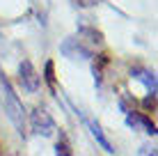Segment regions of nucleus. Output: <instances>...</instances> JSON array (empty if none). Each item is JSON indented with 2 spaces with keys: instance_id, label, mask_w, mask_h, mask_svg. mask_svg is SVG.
<instances>
[{
  "instance_id": "nucleus-1",
  "label": "nucleus",
  "mask_w": 158,
  "mask_h": 156,
  "mask_svg": "<svg viewBox=\"0 0 158 156\" xmlns=\"http://www.w3.org/2000/svg\"><path fill=\"white\" fill-rule=\"evenodd\" d=\"M0 90H2V103H5V112H7L9 122H12L14 129L23 136V129H25V108H23V103H21L19 94L14 92L9 78L2 74V69H0Z\"/></svg>"
},
{
  "instance_id": "nucleus-2",
  "label": "nucleus",
  "mask_w": 158,
  "mask_h": 156,
  "mask_svg": "<svg viewBox=\"0 0 158 156\" xmlns=\"http://www.w3.org/2000/svg\"><path fill=\"white\" fill-rule=\"evenodd\" d=\"M30 126H32V131L39 133V136H53V131H55V122H53L51 112L44 108V106H37V108L32 110Z\"/></svg>"
},
{
  "instance_id": "nucleus-3",
  "label": "nucleus",
  "mask_w": 158,
  "mask_h": 156,
  "mask_svg": "<svg viewBox=\"0 0 158 156\" xmlns=\"http://www.w3.org/2000/svg\"><path fill=\"white\" fill-rule=\"evenodd\" d=\"M19 80H21V85H23V90H25V92H30V94H35L37 90H39L41 76L37 74V69L32 67L30 60H23L19 64Z\"/></svg>"
},
{
  "instance_id": "nucleus-4",
  "label": "nucleus",
  "mask_w": 158,
  "mask_h": 156,
  "mask_svg": "<svg viewBox=\"0 0 158 156\" xmlns=\"http://www.w3.org/2000/svg\"><path fill=\"white\" fill-rule=\"evenodd\" d=\"M126 122L133 129H142V131L149 133V136H156V124L144 115V112H133V110L126 112Z\"/></svg>"
},
{
  "instance_id": "nucleus-5",
  "label": "nucleus",
  "mask_w": 158,
  "mask_h": 156,
  "mask_svg": "<svg viewBox=\"0 0 158 156\" xmlns=\"http://www.w3.org/2000/svg\"><path fill=\"white\" fill-rule=\"evenodd\" d=\"M85 124L89 126V131H92V136H94V140L101 145L103 149H106L108 154H115V147L110 145V140L106 138V133H103V129H101V124L99 122H94V120H85Z\"/></svg>"
},
{
  "instance_id": "nucleus-6",
  "label": "nucleus",
  "mask_w": 158,
  "mask_h": 156,
  "mask_svg": "<svg viewBox=\"0 0 158 156\" xmlns=\"http://www.w3.org/2000/svg\"><path fill=\"white\" fill-rule=\"evenodd\" d=\"M131 74H133L138 80H142V83L147 85L149 94H156V78H154V74H151V71H147V69H133Z\"/></svg>"
},
{
  "instance_id": "nucleus-7",
  "label": "nucleus",
  "mask_w": 158,
  "mask_h": 156,
  "mask_svg": "<svg viewBox=\"0 0 158 156\" xmlns=\"http://www.w3.org/2000/svg\"><path fill=\"white\" fill-rule=\"evenodd\" d=\"M55 154L57 156H71V145H69V140H67L64 133H60V140L55 145Z\"/></svg>"
},
{
  "instance_id": "nucleus-8",
  "label": "nucleus",
  "mask_w": 158,
  "mask_h": 156,
  "mask_svg": "<svg viewBox=\"0 0 158 156\" xmlns=\"http://www.w3.org/2000/svg\"><path fill=\"white\" fill-rule=\"evenodd\" d=\"M46 83L51 85V90H55V76H53V62H46Z\"/></svg>"
},
{
  "instance_id": "nucleus-9",
  "label": "nucleus",
  "mask_w": 158,
  "mask_h": 156,
  "mask_svg": "<svg viewBox=\"0 0 158 156\" xmlns=\"http://www.w3.org/2000/svg\"><path fill=\"white\" fill-rule=\"evenodd\" d=\"M76 2H78L80 7H92V5H96L99 0H76Z\"/></svg>"
}]
</instances>
